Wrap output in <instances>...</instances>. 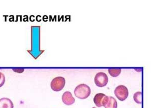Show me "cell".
Segmentation results:
<instances>
[{
	"mask_svg": "<svg viewBox=\"0 0 151 108\" xmlns=\"http://www.w3.org/2000/svg\"><path fill=\"white\" fill-rule=\"evenodd\" d=\"M134 100L136 103L139 104L142 103V93L140 91H138L135 93L134 95Z\"/></svg>",
	"mask_w": 151,
	"mask_h": 108,
	"instance_id": "10",
	"label": "cell"
},
{
	"mask_svg": "<svg viewBox=\"0 0 151 108\" xmlns=\"http://www.w3.org/2000/svg\"><path fill=\"white\" fill-rule=\"evenodd\" d=\"M91 94V89L86 84H80L75 89L74 94L77 98L84 100L88 98Z\"/></svg>",
	"mask_w": 151,
	"mask_h": 108,
	"instance_id": "1",
	"label": "cell"
},
{
	"mask_svg": "<svg viewBox=\"0 0 151 108\" xmlns=\"http://www.w3.org/2000/svg\"><path fill=\"white\" fill-rule=\"evenodd\" d=\"M92 108H97V107H93Z\"/></svg>",
	"mask_w": 151,
	"mask_h": 108,
	"instance_id": "13",
	"label": "cell"
},
{
	"mask_svg": "<svg viewBox=\"0 0 151 108\" xmlns=\"http://www.w3.org/2000/svg\"><path fill=\"white\" fill-rule=\"evenodd\" d=\"M108 71L112 77H116L120 75L122 69L120 68H110L108 69Z\"/></svg>",
	"mask_w": 151,
	"mask_h": 108,
	"instance_id": "9",
	"label": "cell"
},
{
	"mask_svg": "<svg viewBox=\"0 0 151 108\" xmlns=\"http://www.w3.org/2000/svg\"><path fill=\"white\" fill-rule=\"evenodd\" d=\"M94 82L96 86L98 87H104L108 83V76L104 72H99L95 76Z\"/></svg>",
	"mask_w": 151,
	"mask_h": 108,
	"instance_id": "4",
	"label": "cell"
},
{
	"mask_svg": "<svg viewBox=\"0 0 151 108\" xmlns=\"http://www.w3.org/2000/svg\"><path fill=\"white\" fill-rule=\"evenodd\" d=\"M62 99L63 103L67 106L73 105L75 101V99L73 96L72 93L70 91L65 92L62 96Z\"/></svg>",
	"mask_w": 151,
	"mask_h": 108,
	"instance_id": "6",
	"label": "cell"
},
{
	"mask_svg": "<svg viewBox=\"0 0 151 108\" xmlns=\"http://www.w3.org/2000/svg\"><path fill=\"white\" fill-rule=\"evenodd\" d=\"M0 108H14V104L8 98H2L0 99Z\"/></svg>",
	"mask_w": 151,
	"mask_h": 108,
	"instance_id": "8",
	"label": "cell"
},
{
	"mask_svg": "<svg viewBox=\"0 0 151 108\" xmlns=\"http://www.w3.org/2000/svg\"><path fill=\"white\" fill-rule=\"evenodd\" d=\"M65 84V80L63 77H55L52 81L50 86L55 91H60L64 88Z\"/></svg>",
	"mask_w": 151,
	"mask_h": 108,
	"instance_id": "2",
	"label": "cell"
},
{
	"mask_svg": "<svg viewBox=\"0 0 151 108\" xmlns=\"http://www.w3.org/2000/svg\"><path fill=\"white\" fill-rule=\"evenodd\" d=\"M114 94L119 101H124L129 96V91L126 86L120 85L117 86L115 88Z\"/></svg>",
	"mask_w": 151,
	"mask_h": 108,
	"instance_id": "3",
	"label": "cell"
},
{
	"mask_svg": "<svg viewBox=\"0 0 151 108\" xmlns=\"http://www.w3.org/2000/svg\"><path fill=\"white\" fill-rule=\"evenodd\" d=\"M105 108H117L116 100L112 96H106L103 103Z\"/></svg>",
	"mask_w": 151,
	"mask_h": 108,
	"instance_id": "5",
	"label": "cell"
},
{
	"mask_svg": "<svg viewBox=\"0 0 151 108\" xmlns=\"http://www.w3.org/2000/svg\"><path fill=\"white\" fill-rule=\"evenodd\" d=\"M5 83V76L2 73L0 72V88L4 86Z\"/></svg>",
	"mask_w": 151,
	"mask_h": 108,
	"instance_id": "11",
	"label": "cell"
},
{
	"mask_svg": "<svg viewBox=\"0 0 151 108\" xmlns=\"http://www.w3.org/2000/svg\"><path fill=\"white\" fill-rule=\"evenodd\" d=\"M12 70L16 73H22L24 72V69L23 68H15L12 69Z\"/></svg>",
	"mask_w": 151,
	"mask_h": 108,
	"instance_id": "12",
	"label": "cell"
},
{
	"mask_svg": "<svg viewBox=\"0 0 151 108\" xmlns=\"http://www.w3.org/2000/svg\"><path fill=\"white\" fill-rule=\"evenodd\" d=\"M106 95L102 93H99L95 96L93 101L96 106L98 107H101L103 106V103Z\"/></svg>",
	"mask_w": 151,
	"mask_h": 108,
	"instance_id": "7",
	"label": "cell"
}]
</instances>
